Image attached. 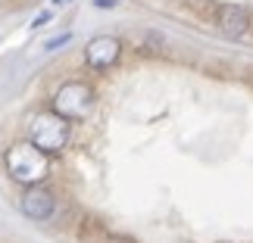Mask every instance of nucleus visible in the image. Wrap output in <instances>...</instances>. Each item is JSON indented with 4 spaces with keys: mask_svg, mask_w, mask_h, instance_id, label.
<instances>
[{
    "mask_svg": "<svg viewBox=\"0 0 253 243\" xmlns=\"http://www.w3.org/2000/svg\"><path fill=\"white\" fill-rule=\"evenodd\" d=\"M3 165L9 172V178L32 187V184H41L50 172V153H44L41 147H35L32 140H22V143H13L6 147L3 153Z\"/></svg>",
    "mask_w": 253,
    "mask_h": 243,
    "instance_id": "1",
    "label": "nucleus"
},
{
    "mask_svg": "<svg viewBox=\"0 0 253 243\" xmlns=\"http://www.w3.org/2000/svg\"><path fill=\"white\" fill-rule=\"evenodd\" d=\"M119 56H122V44H119V37H110V35L94 37V41L84 47V60L97 72L113 69V66L119 63Z\"/></svg>",
    "mask_w": 253,
    "mask_h": 243,
    "instance_id": "5",
    "label": "nucleus"
},
{
    "mask_svg": "<svg viewBox=\"0 0 253 243\" xmlns=\"http://www.w3.org/2000/svg\"><path fill=\"white\" fill-rule=\"evenodd\" d=\"M47 22H50V13L44 9V13H38V16H35V22H32V25L38 28V25H47Z\"/></svg>",
    "mask_w": 253,
    "mask_h": 243,
    "instance_id": "9",
    "label": "nucleus"
},
{
    "mask_svg": "<svg viewBox=\"0 0 253 243\" xmlns=\"http://www.w3.org/2000/svg\"><path fill=\"white\" fill-rule=\"evenodd\" d=\"M60 3H69V0H60Z\"/></svg>",
    "mask_w": 253,
    "mask_h": 243,
    "instance_id": "10",
    "label": "nucleus"
},
{
    "mask_svg": "<svg viewBox=\"0 0 253 243\" xmlns=\"http://www.w3.org/2000/svg\"><path fill=\"white\" fill-rule=\"evenodd\" d=\"M69 41H72V35H60V37H53V41L47 44V50H60V47L69 44Z\"/></svg>",
    "mask_w": 253,
    "mask_h": 243,
    "instance_id": "7",
    "label": "nucleus"
},
{
    "mask_svg": "<svg viewBox=\"0 0 253 243\" xmlns=\"http://www.w3.org/2000/svg\"><path fill=\"white\" fill-rule=\"evenodd\" d=\"M100 243H131V240H128V237H119V234H110V231H106Z\"/></svg>",
    "mask_w": 253,
    "mask_h": 243,
    "instance_id": "8",
    "label": "nucleus"
},
{
    "mask_svg": "<svg viewBox=\"0 0 253 243\" xmlns=\"http://www.w3.org/2000/svg\"><path fill=\"white\" fill-rule=\"evenodd\" d=\"M19 206H22V215L25 218H32V221H50L53 212H56V197L44 187V184H32V187H25Z\"/></svg>",
    "mask_w": 253,
    "mask_h": 243,
    "instance_id": "4",
    "label": "nucleus"
},
{
    "mask_svg": "<svg viewBox=\"0 0 253 243\" xmlns=\"http://www.w3.org/2000/svg\"><path fill=\"white\" fill-rule=\"evenodd\" d=\"M69 119H63L60 112H38L28 122V140L44 153H60L69 147Z\"/></svg>",
    "mask_w": 253,
    "mask_h": 243,
    "instance_id": "2",
    "label": "nucleus"
},
{
    "mask_svg": "<svg viewBox=\"0 0 253 243\" xmlns=\"http://www.w3.org/2000/svg\"><path fill=\"white\" fill-rule=\"evenodd\" d=\"M216 22H219V32L225 37H244L250 32V16L244 6H235V3H222L216 9Z\"/></svg>",
    "mask_w": 253,
    "mask_h": 243,
    "instance_id": "6",
    "label": "nucleus"
},
{
    "mask_svg": "<svg viewBox=\"0 0 253 243\" xmlns=\"http://www.w3.org/2000/svg\"><path fill=\"white\" fill-rule=\"evenodd\" d=\"M91 109H94V87L87 81H69L53 97V112H60L63 119H69V122L87 119Z\"/></svg>",
    "mask_w": 253,
    "mask_h": 243,
    "instance_id": "3",
    "label": "nucleus"
}]
</instances>
